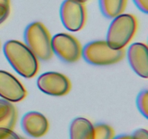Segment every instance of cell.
Returning <instances> with one entry per match:
<instances>
[{
    "instance_id": "14",
    "label": "cell",
    "mask_w": 148,
    "mask_h": 139,
    "mask_svg": "<svg viewBox=\"0 0 148 139\" xmlns=\"http://www.w3.org/2000/svg\"><path fill=\"white\" fill-rule=\"evenodd\" d=\"M137 107L142 115L146 119L148 118V91L147 90H143L137 97Z\"/></svg>"
},
{
    "instance_id": "21",
    "label": "cell",
    "mask_w": 148,
    "mask_h": 139,
    "mask_svg": "<svg viewBox=\"0 0 148 139\" xmlns=\"http://www.w3.org/2000/svg\"><path fill=\"white\" fill-rule=\"evenodd\" d=\"M113 139H132V136L131 135L121 134L115 136V137L113 138Z\"/></svg>"
},
{
    "instance_id": "5",
    "label": "cell",
    "mask_w": 148,
    "mask_h": 139,
    "mask_svg": "<svg viewBox=\"0 0 148 139\" xmlns=\"http://www.w3.org/2000/svg\"><path fill=\"white\" fill-rule=\"evenodd\" d=\"M53 54L66 63H74L82 56V47L79 41L68 33H60L51 38Z\"/></svg>"
},
{
    "instance_id": "7",
    "label": "cell",
    "mask_w": 148,
    "mask_h": 139,
    "mask_svg": "<svg viewBox=\"0 0 148 139\" xmlns=\"http://www.w3.org/2000/svg\"><path fill=\"white\" fill-rule=\"evenodd\" d=\"M37 86L40 91L53 96H62L68 94L71 88L69 78L58 72H46L37 80Z\"/></svg>"
},
{
    "instance_id": "23",
    "label": "cell",
    "mask_w": 148,
    "mask_h": 139,
    "mask_svg": "<svg viewBox=\"0 0 148 139\" xmlns=\"http://www.w3.org/2000/svg\"><path fill=\"white\" fill-rule=\"evenodd\" d=\"M77 1H79L82 3H85V2H86L87 1H88V0H77Z\"/></svg>"
},
{
    "instance_id": "2",
    "label": "cell",
    "mask_w": 148,
    "mask_h": 139,
    "mask_svg": "<svg viewBox=\"0 0 148 139\" xmlns=\"http://www.w3.org/2000/svg\"><path fill=\"white\" fill-rule=\"evenodd\" d=\"M137 28L136 17L133 14L122 13L113 18L106 41L114 49H124L134 37Z\"/></svg>"
},
{
    "instance_id": "22",
    "label": "cell",
    "mask_w": 148,
    "mask_h": 139,
    "mask_svg": "<svg viewBox=\"0 0 148 139\" xmlns=\"http://www.w3.org/2000/svg\"><path fill=\"white\" fill-rule=\"evenodd\" d=\"M0 5L10 7V0H0Z\"/></svg>"
},
{
    "instance_id": "12",
    "label": "cell",
    "mask_w": 148,
    "mask_h": 139,
    "mask_svg": "<svg viewBox=\"0 0 148 139\" xmlns=\"http://www.w3.org/2000/svg\"><path fill=\"white\" fill-rule=\"evenodd\" d=\"M99 7L104 17L113 19L122 14L127 6V0H98Z\"/></svg>"
},
{
    "instance_id": "9",
    "label": "cell",
    "mask_w": 148,
    "mask_h": 139,
    "mask_svg": "<svg viewBox=\"0 0 148 139\" xmlns=\"http://www.w3.org/2000/svg\"><path fill=\"white\" fill-rule=\"evenodd\" d=\"M127 59L136 74L143 78H148V50L145 43L137 42L130 45Z\"/></svg>"
},
{
    "instance_id": "18",
    "label": "cell",
    "mask_w": 148,
    "mask_h": 139,
    "mask_svg": "<svg viewBox=\"0 0 148 139\" xmlns=\"http://www.w3.org/2000/svg\"><path fill=\"white\" fill-rule=\"evenodd\" d=\"M132 136V139H148V131L144 128L138 129L133 133Z\"/></svg>"
},
{
    "instance_id": "13",
    "label": "cell",
    "mask_w": 148,
    "mask_h": 139,
    "mask_svg": "<svg viewBox=\"0 0 148 139\" xmlns=\"http://www.w3.org/2000/svg\"><path fill=\"white\" fill-rule=\"evenodd\" d=\"M94 139H113L114 130L112 127L104 123L94 125Z\"/></svg>"
},
{
    "instance_id": "3",
    "label": "cell",
    "mask_w": 148,
    "mask_h": 139,
    "mask_svg": "<svg viewBox=\"0 0 148 139\" xmlns=\"http://www.w3.org/2000/svg\"><path fill=\"white\" fill-rule=\"evenodd\" d=\"M25 45L42 61L49 60L53 56L51 37L46 28L40 22H33L26 27L24 32Z\"/></svg>"
},
{
    "instance_id": "15",
    "label": "cell",
    "mask_w": 148,
    "mask_h": 139,
    "mask_svg": "<svg viewBox=\"0 0 148 139\" xmlns=\"http://www.w3.org/2000/svg\"><path fill=\"white\" fill-rule=\"evenodd\" d=\"M16 121H17V111L14 107L10 113V114L4 120L0 122V127L12 130L15 125Z\"/></svg>"
},
{
    "instance_id": "4",
    "label": "cell",
    "mask_w": 148,
    "mask_h": 139,
    "mask_svg": "<svg viewBox=\"0 0 148 139\" xmlns=\"http://www.w3.org/2000/svg\"><path fill=\"white\" fill-rule=\"evenodd\" d=\"M125 55L124 49H114L106 41H93L87 43L82 49L84 60L90 65L106 66L122 60Z\"/></svg>"
},
{
    "instance_id": "16",
    "label": "cell",
    "mask_w": 148,
    "mask_h": 139,
    "mask_svg": "<svg viewBox=\"0 0 148 139\" xmlns=\"http://www.w3.org/2000/svg\"><path fill=\"white\" fill-rule=\"evenodd\" d=\"M14 108L11 102L4 99H0V122L4 120L10 114L12 110Z\"/></svg>"
},
{
    "instance_id": "19",
    "label": "cell",
    "mask_w": 148,
    "mask_h": 139,
    "mask_svg": "<svg viewBox=\"0 0 148 139\" xmlns=\"http://www.w3.org/2000/svg\"><path fill=\"white\" fill-rule=\"evenodd\" d=\"M133 1L140 11L147 14L148 12V0H133Z\"/></svg>"
},
{
    "instance_id": "20",
    "label": "cell",
    "mask_w": 148,
    "mask_h": 139,
    "mask_svg": "<svg viewBox=\"0 0 148 139\" xmlns=\"http://www.w3.org/2000/svg\"><path fill=\"white\" fill-rule=\"evenodd\" d=\"M10 14V7L0 5V25L4 23Z\"/></svg>"
},
{
    "instance_id": "24",
    "label": "cell",
    "mask_w": 148,
    "mask_h": 139,
    "mask_svg": "<svg viewBox=\"0 0 148 139\" xmlns=\"http://www.w3.org/2000/svg\"><path fill=\"white\" fill-rule=\"evenodd\" d=\"M22 139H25V138H22Z\"/></svg>"
},
{
    "instance_id": "8",
    "label": "cell",
    "mask_w": 148,
    "mask_h": 139,
    "mask_svg": "<svg viewBox=\"0 0 148 139\" xmlns=\"http://www.w3.org/2000/svg\"><path fill=\"white\" fill-rule=\"evenodd\" d=\"M27 91L17 78L10 72L0 70V97L12 103L24 99Z\"/></svg>"
},
{
    "instance_id": "10",
    "label": "cell",
    "mask_w": 148,
    "mask_h": 139,
    "mask_svg": "<svg viewBox=\"0 0 148 139\" xmlns=\"http://www.w3.org/2000/svg\"><path fill=\"white\" fill-rule=\"evenodd\" d=\"M21 127L24 133L30 137L38 138L48 132L49 121L46 117L38 111H28L22 117Z\"/></svg>"
},
{
    "instance_id": "1",
    "label": "cell",
    "mask_w": 148,
    "mask_h": 139,
    "mask_svg": "<svg viewBox=\"0 0 148 139\" xmlns=\"http://www.w3.org/2000/svg\"><path fill=\"white\" fill-rule=\"evenodd\" d=\"M3 51L6 59L19 75L31 78L37 74L38 60L25 43L17 40H9L4 43Z\"/></svg>"
},
{
    "instance_id": "6",
    "label": "cell",
    "mask_w": 148,
    "mask_h": 139,
    "mask_svg": "<svg viewBox=\"0 0 148 139\" xmlns=\"http://www.w3.org/2000/svg\"><path fill=\"white\" fill-rule=\"evenodd\" d=\"M60 18L68 30H80L86 21V9L84 3L77 0H64L60 7Z\"/></svg>"
},
{
    "instance_id": "17",
    "label": "cell",
    "mask_w": 148,
    "mask_h": 139,
    "mask_svg": "<svg viewBox=\"0 0 148 139\" xmlns=\"http://www.w3.org/2000/svg\"><path fill=\"white\" fill-rule=\"evenodd\" d=\"M0 139H22V138L12 130L0 127Z\"/></svg>"
},
{
    "instance_id": "11",
    "label": "cell",
    "mask_w": 148,
    "mask_h": 139,
    "mask_svg": "<svg viewBox=\"0 0 148 139\" xmlns=\"http://www.w3.org/2000/svg\"><path fill=\"white\" fill-rule=\"evenodd\" d=\"M69 138L94 139L93 125L84 117L74 119L69 127Z\"/></svg>"
}]
</instances>
